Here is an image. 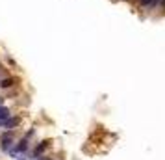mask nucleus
<instances>
[{"label": "nucleus", "instance_id": "obj_4", "mask_svg": "<svg viewBox=\"0 0 165 160\" xmlns=\"http://www.w3.org/2000/svg\"><path fill=\"white\" fill-rule=\"evenodd\" d=\"M6 117H9V110L6 108V106H2V104H0V121H2V119H6Z\"/></svg>", "mask_w": 165, "mask_h": 160}, {"label": "nucleus", "instance_id": "obj_3", "mask_svg": "<svg viewBox=\"0 0 165 160\" xmlns=\"http://www.w3.org/2000/svg\"><path fill=\"white\" fill-rule=\"evenodd\" d=\"M17 123H19L17 117H6V119L0 121V127H2V129H11V127H15Z\"/></svg>", "mask_w": 165, "mask_h": 160}, {"label": "nucleus", "instance_id": "obj_1", "mask_svg": "<svg viewBox=\"0 0 165 160\" xmlns=\"http://www.w3.org/2000/svg\"><path fill=\"white\" fill-rule=\"evenodd\" d=\"M13 140H15V138H13V134H11V132H6V134L2 136V140H0V145H2V149H4V151H8V149L11 147Z\"/></svg>", "mask_w": 165, "mask_h": 160}, {"label": "nucleus", "instance_id": "obj_8", "mask_svg": "<svg viewBox=\"0 0 165 160\" xmlns=\"http://www.w3.org/2000/svg\"><path fill=\"white\" fill-rule=\"evenodd\" d=\"M0 104H2V99H0Z\"/></svg>", "mask_w": 165, "mask_h": 160}, {"label": "nucleus", "instance_id": "obj_5", "mask_svg": "<svg viewBox=\"0 0 165 160\" xmlns=\"http://www.w3.org/2000/svg\"><path fill=\"white\" fill-rule=\"evenodd\" d=\"M45 149H47V142H43V143H41V145L35 149V151H34V156H39L43 151H45Z\"/></svg>", "mask_w": 165, "mask_h": 160}, {"label": "nucleus", "instance_id": "obj_6", "mask_svg": "<svg viewBox=\"0 0 165 160\" xmlns=\"http://www.w3.org/2000/svg\"><path fill=\"white\" fill-rule=\"evenodd\" d=\"M0 86L2 88H11L13 86V78H4L2 82H0Z\"/></svg>", "mask_w": 165, "mask_h": 160}, {"label": "nucleus", "instance_id": "obj_2", "mask_svg": "<svg viewBox=\"0 0 165 160\" xmlns=\"http://www.w3.org/2000/svg\"><path fill=\"white\" fill-rule=\"evenodd\" d=\"M30 136H32V132H28V134H26V136L23 138V140L19 142V145H17V147L13 149V151H11L13 155H17V153H23V151H26V147H28V138H30Z\"/></svg>", "mask_w": 165, "mask_h": 160}, {"label": "nucleus", "instance_id": "obj_7", "mask_svg": "<svg viewBox=\"0 0 165 160\" xmlns=\"http://www.w3.org/2000/svg\"><path fill=\"white\" fill-rule=\"evenodd\" d=\"M161 2H163V6H165V0H161Z\"/></svg>", "mask_w": 165, "mask_h": 160}]
</instances>
